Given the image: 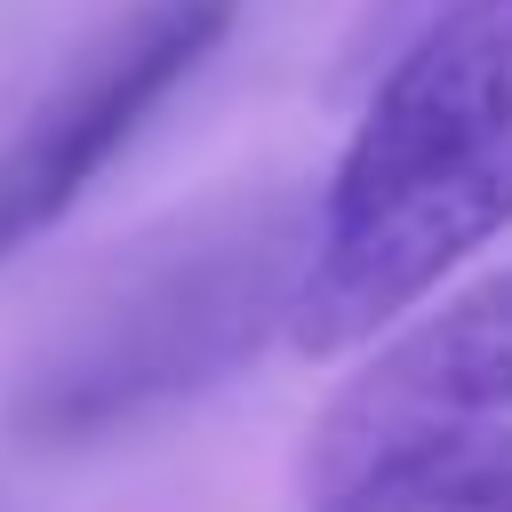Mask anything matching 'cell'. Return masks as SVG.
<instances>
[{"mask_svg":"<svg viewBox=\"0 0 512 512\" xmlns=\"http://www.w3.org/2000/svg\"><path fill=\"white\" fill-rule=\"evenodd\" d=\"M512 224V0H456L376 72L304 216L288 344L344 360Z\"/></svg>","mask_w":512,"mask_h":512,"instance_id":"1","label":"cell"},{"mask_svg":"<svg viewBox=\"0 0 512 512\" xmlns=\"http://www.w3.org/2000/svg\"><path fill=\"white\" fill-rule=\"evenodd\" d=\"M304 216L312 208H224L160 248V264L136 272L104 312H88V328L32 376L24 432L80 440L248 360L256 336L288 320Z\"/></svg>","mask_w":512,"mask_h":512,"instance_id":"2","label":"cell"},{"mask_svg":"<svg viewBox=\"0 0 512 512\" xmlns=\"http://www.w3.org/2000/svg\"><path fill=\"white\" fill-rule=\"evenodd\" d=\"M232 16L240 0H144L128 24H112V40H96L72 64V80H56L24 112V128L0 144V264L80 208V192L208 64Z\"/></svg>","mask_w":512,"mask_h":512,"instance_id":"3","label":"cell"},{"mask_svg":"<svg viewBox=\"0 0 512 512\" xmlns=\"http://www.w3.org/2000/svg\"><path fill=\"white\" fill-rule=\"evenodd\" d=\"M368 344L376 352L360 360V376L304 432V496L336 488L344 472H360L392 448L472 432L512 408V264L472 280L464 296L432 304L424 320L400 312Z\"/></svg>","mask_w":512,"mask_h":512,"instance_id":"4","label":"cell"},{"mask_svg":"<svg viewBox=\"0 0 512 512\" xmlns=\"http://www.w3.org/2000/svg\"><path fill=\"white\" fill-rule=\"evenodd\" d=\"M312 512H512V432L472 424L416 448H392L336 488L312 496Z\"/></svg>","mask_w":512,"mask_h":512,"instance_id":"5","label":"cell"},{"mask_svg":"<svg viewBox=\"0 0 512 512\" xmlns=\"http://www.w3.org/2000/svg\"><path fill=\"white\" fill-rule=\"evenodd\" d=\"M440 8H456V0H368V8H360V32H352V64L376 72V64H384L416 24H432Z\"/></svg>","mask_w":512,"mask_h":512,"instance_id":"6","label":"cell"}]
</instances>
